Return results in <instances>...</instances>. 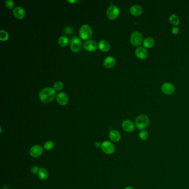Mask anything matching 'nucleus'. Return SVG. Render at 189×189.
<instances>
[{"instance_id":"nucleus-29","label":"nucleus","mask_w":189,"mask_h":189,"mask_svg":"<svg viewBox=\"0 0 189 189\" xmlns=\"http://www.w3.org/2000/svg\"><path fill=\"white\" fill-rule=\"evenodd\" d=\"M179 29H178L177 27H173V29H172V32H173V33L174 34V35H177V34L178 33H179Z\"/></svg>"},{"instance_id":"nucleus-21","label":"nucleus","mask_w":189,"mask_h":189,"mask_svg":"<svg viewBox=\"0 0 189 189\" xmlns=\"http://www.w3.org/2000/svg\"><path fill=\"white\" fill-rule=\"evenodd\" d=\"M68 42H69V40L68 37H67V36H60L58 40V44L62 47L66 46L68 44Z\"/></svg>"},{"instance_id":"nucleus-15","label":"nucleus","mask_w":189,"mask_h":189,"mask_svg":"<svg viewBox=\"0 0 189 189\" xmlns=\"http://www.w3.org/2000/svg\"><path fill=\"white\" fill-rule=\"evenodd\" d=\"M130 13L131 15L134 16H139L142 15L143 12V9L139 5H135L130 8Z\"/></svg>"},{"instance_id":"nucleus-23","label":"nucleus","mask_w":189,"mask_h":189,"mask_svg":"<svg viewBox=\"0 0 189 189\" xmlns=\"http://www.w3.org/2000/svg\"><path fill=\"white\" fill-rule=\"evenodd\" d=\"M171 23L174 26L178 25L179 24L180 19L177 16L175 15H172L169 18Z\"/></svg>"},{"instance_id":"nucleus-6","label":"nucleus","mask_w":189,"mask_h":189,"mask_svg":"<svg viewBox=\"0 0 189 189\" xmlns=\"http://www.w3.org/2000/svg\"><path fill=\"white\" fill-rule=\"evenodd\" d=\"M82 41L79 37L74 36L71 38L70 42V47L73 52H79L82 47Z\"/></svg>"},{"instance_id":"nucleus-30","label":"nucleus","mask_w":189,"mask_h":189,"mask_svg":"<svg viewBox=\"0 0 189 189\" xmlns=\"http://www.w3.org/2000/svg\"><path fill=\"white\" fill-rule=\"evenodd\" d=\"M95 146H97V147H100V146H101V143H99V142H98V143H97L96 144H95Z\"/></svg>"},{"instance_id":"nucleus-2","label":"nucleus","mask_w":189,"mask_h":189,"mask_svg":"<svg viewBox=\"0 0 189 189\" xmlns=\"http://www.w3.org/2000/svg\"><path fill=\"white\" fill-rule=\"evenodd\" d=\"M149 124V118L145 114H141L136 118V126L140 130H145Z\"/></svg>"},{"instance_id":"nucleus-24","label":"nucleus","mask_w":189,"mask_h":189,"mask_svg":"<svg viewBox=\"0 0 189 189\" xmlns=\"http://www.w3.org/2000/svg\"><path fill=\"white\" fill-rule=\"evenodd\" d=\"M63 84L62 82L60 81L56 82L53 84V89L55 91H60L63 88Z\"/></svg>"},{"instance_id":"nucleus-28","label":"nucleus","mask_w":189,"mask_h":189,"mask_svg":"<svg viewBox=\"0 0 189 189\" xmlns=\"http://www.w3.org/2000/svg\"><path fill=\"white\" fill-rule=\"evenodd\" d=\"M39 170H40L39 167H37V166H35V167H33L32 168L31 172L33 174H36L38 173Z\"/></svg>"},{"instance_id":"nucleus-8","label":"nucleus","mask_w":189,"mask_h":189,"mask_svg":"<svg viewBox=\"0 0 189 189\" xmlns=\"http://www.w3.org/2000/svg\"><path fill=\"white\" fill-rule=\"evenodd\" d=\"M122 128L126 132H132L135 129L136 124L130 120H125L122 124Z\"/></svg>"},{"instance_id":"nucleus-32","label":"nucleus","mask_w":189,"mask_h":189,"mask_svg":"<svg viewBox=\"0 0 189 189\" xmlns=\"http://www.w3.org/2000/svg\"><path fill=\"white\" fill-rule=\"evenodd\" d=\"M69 2H70V3H73V2H77V1H68Z\"/></svg>"},{"instance_id":"nucleus-7","label":"nucleus","mask_w":189,"mask_h":189,"mask_svg":"<svg viewBox=\"0 0 189 189\" xmlns=\"http://www.w3.org/2000/svg\"><path fill=\"white\" fill-rule=\"evenodd\" d=\"M101 150L107 154H112L115 151L114 145L109 141H105L101 144Z\"/></svg>"},{"instance_id":"nucleus-13","label":"nucleus","mask_w":189,"mask_h":189,"mask_svg":"<svg viewBox=\"0 0 189 189\" xmlns=\"http://www.w3.org/2000/svg\"><path fill=\"white\" fill-rule=\"evenodd\" d=\"M57 102L62 105H66L68 102V97L64 92H60L56 97Z\"/></svg>"},{"instance_id":"nucleus-26","label":"nucleus","mask_w":189,"mask_h":189,"mask_svg":"<svg viewBox=\"0 0 189 189\" xmlns=\"http://www.w3.org/2000/svg\"><path fill=\"white\" fill-rule=\"evenodd\" d=\"M54 143L51 141H48L44 145V149L47 150H50L53 148Z\"/></svg>"},{"instance_id":"nucleus-17","label":"nucleus","mask_w":189,"mask_h":189,"mask_svg":"<svg viewBox=\"0 0 189 189\" xmlns=\"http://www.w3.org/2000/svg\"><path fill=\"white\" fill-rule=\"evenodd\" d=\"M115 63H116V60H115V58L112 56L107 57L104 60V66L108 68H112L114 66Z\"/></svg>"},{"instance_id":"nucleus-20","label":"nucleus","mask_w":189,"mask_h":189,"mask_svg":"<svg viewBox=\"0 0 189 189\" xmlns=\"http://www.w3.org/2000/svg\"><path fill=\"white\" fill-rule=\"evenodd\" d=\"M38 177L41 180H46L48 177L47 170L45 168H40L38 173Z\"/></svg>"},{"instance_id":"nucleus-4","label":"nucleus","mask_w":189,"mask_h":189,"mask_svg":"<svg viewBox=\"0 0 189 189\" xmlns=\"http://www.w3.org/2000/svg\"><path fill=\"white\" fill-rule=\"evenodd\" d=\"M119 8L114 5H112L108 8L107 16L109 19L113 20L117 19L119 15Z\"/></svg>"},{"instance_id":"nucleus-1","label":"nucleus","mask_w":189,"mask_h":189,"mask_svg":"<svg viewBox=\"0 0 189 189\" xmlns=\"http://www.w3.org/2000/svg\"><path fill=\"white\" fill-rule=\"evenodd\" d=\"M56 93V91L53 88L46 87L40 91L39 98L43 103H50L55 98Z\"/></svg>"},{"instance_id":"nucleus-16","label":"nucleus","mask_w":189,"mask_h":189,"mask_svg":"<svg viewBox=\"0 0 189 189\" xmlns=\"http://www.w3.org/2000/svg\"><path fill=\"white\" fill-rule=\"evenodd\" d=\"M109 138L112 141L118 142L120 140L121 136L118 131L116 130H112L109 132Z\"/></svg>"},{"instance_id":"nucleus-5","label":"nucleus","mask_w":189,"mask_h":189,"mask_svg":"<svg viewBox=\"0 0 189 189\" xmlns=\"http://www.w3.org/2000/svg\"><path fill=\"white\" fill-rule=\"evenodd\" d=\"M143 36L139 32H133L130 36V42L134 46H139L143 42Z\"/></svg>"},{"instance_id":"nucleus-27","label":"nucleus","mask_w":189,"mask_h":189,"mask_svg":"<svg viewBox=\"0 0 189 189\" xmlns=\"http://www.w3.org/2000/svg\"><path fill=\"white\" fill-rule=\"evenodd\" d=\"M6 6L10 9H12L14 6V2L12 0H6L5 1Z\"/></svg>"},{"instance_id":"nucleus-31","label":"nucleus","mask_w":189,"mask_h":189,"mask_svg":"<svg viewBox=\"0 0 189 189\" xmlns=\"http://www.w3.org/2000/svg\"><path fill=\"white\" fill-rule=\"evenodd\" d=\"M134 189V188H133L132 187V186H126V187H125V189Z\"/></svg>"},{"instance_id":"nucleus-10","label":"nucleus","mask_w":189,"mask_h":189,"mask_svg":"<svg viewBox=\"0 0 189 189\" xmlns=\"http://www.w3.org/2000/svg\"><path fill=\"white\" fill-rule=\"evenodd\" d=\"M136 56L140 60L146 59L148 56V52L144 47H139L136 49L135 52Z\"/></svg>"},{"instance_id":"nucleus-14","label":"nucleus","mask_w":189,"mask_h":189,"mask_svg":"<svg viewBox=\"0 0 189 189\" xmlns=\"http://www.w3.org/2000/svg\"><path fill=\"white\" fill-rule=\"evenodd\" d=\"M13 14L17 19H22L25 16V11L21 7L17 6L13 9Z\"/></svg>"},{"instance_id":"nucleus-9","label":"nucleus","mask_w":189,"mask_h":189,"mask_svg":"<svg viewBox=\"0 0 189 189\" xmlns=\"http://www.w3.org/2000/svg\"><path fill=\"white\" fill-rule=\"evenodd\" d=\"M161 91L165 94H172L175 91V87L171 83H165L162 85Z\"/></svg>"},{"instance_id":"nucleus-25","label":"nucleus","mask_w":189,"mask_h":189,"mask_svg":"<svg viewBox=\"0 0 189 189\" xmlns=\"http://www.w3.org/2000/svg\"><path fill=\"white\" fill-rule=\"evenodd\" d=\"M9 39V35L4 30L0 31V40L1 41H7Z\"/></svg>"},{"instance_id":"nucleus-18","label":"nucleus","mask_w":189,"mask_h":189,"mask_svg":"<svg viewBox=\"0 0 189 189\" xmlns=\"http://www.w3.org/2000/svg\"><path fill=\"white\" fill-rule=\"evenodd\" d=\"M98 47L103 52H107L110 49V44L105 40H101L98 43Z\"/></svg>"},{"instance_id":"nucleus-12","label":"nucleus","mask_w":189,"mask_h":189,"mask_svg":"<svg viewBox=\"0 0 189 189\" xmlns=\"http://www.w3.org/2000/svg\"><path fill=\"white\" fill-rule=\"evenodd\" d=\"M83 46L85 50L89 52L94 51L98 47L96 42L93 40H87L85 41L84 44H83Z\"/></svg>"},{"instance_id":"nucleus-19","label":"nucleus","mask_w":189,"mask_h":189,"mask_svg":"<svg viewBox=\"0 0 189 189\" xmlns=\"http://www.w3.org/2000/svg\"><path fill=\"white\" fill-rule=\"evenodd\" d=\"M143 45L146 48H151L154 45V41L151 37H147L143 41Z\"/></svg>"},{"instance_id":"nucleus-22","label":"nucleus","mask_w":189,"mask_h":189,"mask_svg":"<svg viewBox=\"0 0 189 189\" xmlns=\"http://www.w3.org/2000/svg\"><path fill=\"white\" fill-rule=\"evenodd\" d=\"M139 137L143 141L146 140L149 138L148 132L145 130H140V132H139Z\"/></svg>"},{"instance_id":"nucleus-11","label":"nucleus","mask_w":189,"mask_h":189,"mask_svg":"<svg viewBox=\"0 0 189 189\" xmlns=\"http://www.w3.org/2000/svg\"><path fill=\"white\" fill-rule=\"evenodd\" d=\"M43 150L41 146L36 145L33 146L31 148L29 153L32 157L37 158L42 155V154L43 153Z\"/></svg>"},{"instance_id":"nucleus-3","label":"nucleus","mask_w":189,"mask_h":189,"mask_svg":"<svg viewBox=\"0 0 189 189\" xmlns=\"http://www.w3.org/2000/svg\"><path fill=\"white\" fill-rule=\"evenodd\" d=\"M79 35L83 40H88L91 38L92 35L91 27L87 24L82 25L79 29Z\"/></svg>"}]
</instances>
